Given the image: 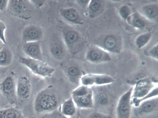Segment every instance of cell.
<instances>
[{
  "label": "cell",
  "instance_id": "obj_21",
  "mask_svg": "<svg viewBox=\"0 0 158 118\" xmlns=\"http://www.w3.org/2000/svg\"><path fill=\"white\" fill-rule=\"evenodd\" d=\"M103 7L102 1L90 0L87 7L89 17L91 18L97 16L100 13Z\"/></svg>",
  "mask_w": 158,
  "mask_h": 118
},
{
  "label": "cell",
  "instance_id": "obj_2",
  "mask_svg": "<svg viewBox=\"0 0 158 118\" xmlns=\"http://www.w3.org/2000/svg\"><path fill=\"white\" fill-rule=\"evenodd\" d=\"M60 34L68 51L75 55L81 51L85 45V39L81 34L71 26L61 22Z\"/></svg>",
  "mask_w": 158,
  "mask_h": 118
},
{
  "label": "cell",
  "instance_id": "obj_7",
  "mask_svg": "<svg viewBox=\"0 0 158 118\" xmlns=\"http://www.w3.org/2000/svg\"><path fill=\"white\" fill-rule=\"evenodd\" d=\"M49 50L51 55L58 61L64 59L68 51L60 34L53 33L49 40Z\"/></svg>",
  "mask_w": 158,
  "mask_h": 118
},
{
  "label": "cell",
  "instance_id": "obj_4",
  "mask_svg": "<svg viewBox=\"0 0 158 118\" xmlns=\"http://www.w3.org/2000/svg\"><path fill=\"white\" fill-rule=\"evenodd\" d=\"M19 62L27 68L32 73L41 78L50 77L55 71L53 67L44 61L20 56L19 58Z\"/></svg>",
  "mask_w": 158,
  "mask_h": 118
},
{
  "label": "cell",
  "instance_id": "obj_26",
  "mask_svg": "<svg viewBox=\"0 0 158 118\" xmlns=\"http://www.w3.org/2000/svg\"><path fill=\"white\" fill-rule=\"evenodd\" d=\"M118 13L121 18L126 21L132 14L131 9L127 5H123L119 8Z\"/></svg>",
  "mask_w": 158,
  "mask_h": 118
},
{
  "label": "cell",
  "instance_id": "obj_12",
  "mask_svg": "<svg viewBox=\"0 0 158 118\" xmlns=\"http://www.w3.org/2000/svg\"><path fill=\"white\" fill-rule=\"evenodd\" d=\"M43 36V31L40 26L35 25L26 26L22 32V39L24 43L40 41Z\"/></svg>",
  "mask_w": 158,
  "mask_h": 118
},
{
  "label": "cell",
  "instance_id": "obj_15",
  "mask_svg": "<svg viewBox=\"0 0 158 118\" xmlns=\"http://www.w3.org/2000/svg\"><path fill=\"white\" fill-rule=\"evenodd\" d=\"M23 49L27 57L44 61L40 41L24 43Z\"/></svg>",
  "mask_w": 158,
  "mask_h": 118
},
{
  "label": "cell",
  "instance_id": "obj_16",
  "mask_svg": "<svg viewBox=\"0 0 158 118\" xmlns=\"http://www.w3.org/2000/svg\"><path fill=\"white\" fill-rule=\"evenodd\" d=\"M59 13L63 18L69 23L76 25H81L83 23L81 17L74 8H62L60 9Z\"/></svg>",
  "mask_w": 158,
  "mask_h": 118
},
{
  "label": "cell",
  "instance_id": "obj_13",
  "mask_svg": "<svg viewBox=\"0 0 158 118\" xmlns=\"http://www.w3.org/2000/svg\"><path fill=\"white\" fill-rule=\"evenodd\" d=\"M62 69L66 77L71 83L78 86L81 85V79L84 74L78 65L71 63L63 66Z\"/></svg>",
  "mask_w": 158,
  "mask_h": 118
},
{
  "label": "cell",
  "instance_id": "obj_6",
  "mask_svg": "<svg viewBox=\"0 0 158 118\" xmlns=\"http://www.w3.org/2000/svg\"><path fill=\"white\" fill-rule=\"evenodd\" d=\"M95 45L108 53H119L121 51L122 42L118 35L107 34L99 37L95 39Z\"/></svg>",
  "mask_w": 158,
  "mask_h": 118
},
{
  "label": "cell",
  "instance_id": "obj_30",
  "mask_svg": "<svg viewBox=\"0 0 158 118\" xmlns=\"http://www.w3.org/2000/svg\"><path fill=\"white\" fill-rule=\"evenodd\" d=\"M44 115L46 118H63V116L57 110Z\"/></svg>",
  "mask_w": 158,
  "mask_h": 118
},
{
  "label": "cell",
  "instance_id": "obj_19",
  "mask_svg": "<svg viewBox=\"0 0 158 118\" xmlns=\"http://www.w3.org/2000/svg\"><path fill=\"white\" fill-rule=\"evenodd\" d=\"M126 21L128 24L138 29H142L147 26L148 20L141 14L135 12L131 14Z\"/></svg>",
  "mask_w": 158,
  "mask_h": 118
},
{
  "label": "cell",
  "instance_id": "obj_18",
  "mask_svg": "<svg viewBox=\"0 0 158 118\" xmlns=\"http://www.w3.org/2000/svg\"><path fill=\"white\" fill-rule=\"evenodd\" d=\"M141 14L148 21H156L158 16V6L152 3L143 6L141 9Z\"/></svg>",
  "mask_w": 158,
  "mask_h": 118
},
{
  "label": "cell",
  "instance_id": "obj_22",
  "mask_svg": "<svg viewBox=\"0 0 158 118\" xmlns=\"http://www.w3.org/2000/svg\"><path fill=\"white\" fill-rule=\"evenodd\" d=\"M13 59V54L8 48L3 47L0 51V67H6L9 66Z\"/></svg>",
  "mask_w": 158,
  "mask_h": 118
},
{
  "label": "cell",
  "instance_id": "obj_27",
  "mask_svg": "<svg viewBox=\"0 0 158 118\" xmlns=\"http://www.w3.org/2000/svg\"><path fill=\"white\" fill-rule=\"evenodd\" d=\"M145 54L146 56L157 61L158 59V43L151 47L145 52Z\"/></svg>",
  "mask_w": 158,
  "mask_h": 118
},
{
  "label": "cell",
  "instance_id": "obj_28",
  "mask_svg": "<svg viewBox=\"0 0 158 118\" xmlns=\"http://www.w3.org/2000/svg\"><path fill=\"white\" fill-rule=\"evenodd\" d=\"M87 118H112L109 115L101 112H95L89 114Z\"/></svg>",
  "mask_w": 158,
  "mask_h": 118
},
{
  "label": "cell",
  "instance_id": "obj_11",
  "mask_svg": "<svg viewBox=\"0 0 158 118\" xmlns=\"http://www.w3.org/2000/svg\"><path fill=\"white\" fill-rule=\"evenodd\" d=\"M0 92L8 100L13 101L17 98L16 94V81L11 75L5 77L0 82Z\"/></svg>",
  "mask_w": 158,
  "mask_h": 118
},
{
  "label": "cell",
  "instance_id": "obj_29",
  "mask_svg": "<svg viewBox=\"0 0 158 118\" xmlns=\"http://www.w3.org/2000/svg\"><path fill=\"white\" fill-rule=\"evenodd\" d=\"M6 29V26L3 22L0 20V39L5 44H6V41L5 35V32Z\"/></svg>",
  "mask_w": 158,
  "mask_h": 118
},
{
  "label": "cell",
  "instance_id": "obj_1",
  "mask_svg": "<svg viewBox=\"0 0 158 118\" xmlns=\"http://www.w3.org/2000/svg\"><path fill=\"white\" fill-rule=\"evenodd\" d=\"M60 100L55 90L49 86L39 91L34 98L33 108L37 113L46 114L57 110Z\"/></svg>",
  "mask_w": 158,
  "mask_h": 118
},
{
  "label": "cell",
  "instance_id": "obj_36",
  "mask_svg": "<svg viewBox=\"0 0 158 118\" xmlns=\"http://www.w3.org/2000/svg\"><path fill=\"white\" fill-rule=\"evenodd\" d=\"M38 118H46V116H45V115L44 116H40Z\"/></svg>",
  "mask_w": 158,
  "mask_h": 118
},
{
  "label": "cell",
  "instance_id": "obj_14",
  "mask_svg": "<svg viewBox=\"0 0 158 118\" xmlns=\"http://www.w3.org/2000/svg\"><path fill=\"white\" fill-rule=\"evenodd\" d=\"M31 90L30 81L26 76L19 77L16 81V94L17 97L27 100L30 97Z\"/></svg>",
  "mask_w": 158,
  "mask_h": 118
},
{
  "label": "cell",
  "instance_id": "obj_10",
  "mask_svg": "<svg viewBox=\"0 0 158 118\" xmlns=\"http://www.w3.org/2000/svg\"><path fill=\"white\" fill-rule=\"evenodd\" d=\"M114 79L111 76L103 74L89 73L84 75L80 81V84L85 86L92 87L113 83Z\"/></svg>",
  "mask_w": 158,
  "mask_h": 118
},
{
  "label": "cell",
  "instance_id": "obj_5",
  "mask_svg": "<svg viewBox=\"0 0 158 118\" xmlns=\"http://www.w3.org/2000/svg\"><path fill=\"white\" fill-rule=\"evenodd\" d=\"M33 5L30 0H10L7 11L11 15L24 20H28L32 16Z\"/></svg>",
  "mask_w": 158,
  "mask_h": 118
},
{
  "label": "cell",
  "instance_id": "obj_3",
  "mask_svg": "<svg viewBox=\"0 0 158 118\" xmlns=\"http://www.w3.org/2000/svg\"><path fill=\"white\" fill-rule=\"evenodd\" d=\"M71 95L77 108L88 109L93 108L94 103L92 87L80 85L72 91Z\"/></svg>",
  "mask_w": 158,
  "mask_h": 118
},
{
  "label": "cell",
  "instance_id": "obj_17",
  "mask_svg": "<svg viewBox=\"0 0 158 118\" xmlns=\"http://www.w3.org/2000/svg\"><path fill=\"white\" fill-rule=\"evenodd\" d=\"M77 108L70 97L61 104L60 112L63 116L68 118H71L75 116Z\"/></svg>",
  "mask_w": 158,
  "mask_h": 118
},
{
  "label": "cell",
  "instance_id": "obj_34",
  "mask_svg": "<svg viewBox=\"0 0 158 118\" xmlns=\"http://www.w3.org/2000/svg\"><path fill=\"white\" fill-rule=\"evenodd\" d=\"M5 44L3 43V42L2 41V40L0 39V51L2 48V47H4V45Z\"/></svg>",
  "mask_w": 158,
  "mask_h": 118
},
{
  "label": "cell",
  "instance_id": "obj_20",
  "mask_svg": "<svg viewBox=\"0 0 158 118\" xmlns=\"http://www.w3.org/2000/svg\"><path fill=\"white\" fill-rule=\"evenodd\" d=\"M158 106V97H156L142 102L138 107L139 112L143 114H148L155 111Z\"/></svg>",
  "mask_w": 158,
  "mask_h": 118
},
{
  "label": "cell",
  "instance_id": "obj_8",
  "mask_svg": "<svg viewBox=\"0 0 158 118\" xmlns=\"http://www.w3.org/2000/svg\"><path fill=\"white\" fill-rule=\"evenodd\" d=\"M133 88L131 87L120 97L116 108V118H131Z\"/></svg>",
  "mask_w": 158,
  "mask_h": 118
},
{
  "label": "cell",
  "instance_id": "obj_23",
  "mask_svg": "<svg viewBox=\"0 0 158 118\" xmlns=\"http://www.w3.org/2000/svg\"><path fill=\"white\" fill-rule=\"evenodd\" d=\"M0 118H24V117L20 110L12 107L0 110Z\"/></svg>",
  "mask_w": 158,
  "mask_h": 118
},
{
  "label": "cell",
  "instance_id": "obj_33",
  "mask_svg": "<svg viewBox=\"0 0 158 118\" xmlns=\"http://www.w3.org/2000/svg\"><path fill=\"white\" fill-rule=\"evenodd\" d=\"M77 3L82 7H87L90 0H78L76 1Z\"/></svg>",
  "mask_w": 158,
  "mask_h": 118
},
{
  "label": "cell",
  "instance_id": "obj_25",
  "mask_svg": "<svg viewBox=\"0 0 158 118\" xmlns=\"http://www.w3.org/2000/svg\"><path fill=\"white\" fill-rule=\"evenodd\" d=\"M158 86H156L154 87L147 94L141 98L138 99L132 97V104H133L135 107H138L142 102L151 98L158 97Z\"/></svg>",
  "mask_w": 158,
  "mask_h": 118
},
{
  "label": "cell",
  "instance_id": "obj_32",
  "mask_svg": "<svg viewBox=\"0 0 158 118\" xmlns=\"http://www.w3.org/2000/svg\"><path fill=\"white\" fill-rule=\"evenodd\" d=\"M9 2L8 0H0V10H6Z\"/></svg>",
  "mask_w": 158,
  "mask_h": 118
},
{
  "label": "cell",
  "instance_id": "obj_35",
  "mask_svg": "<svg viewBox=\"0 0 158 118\" xmlns=\"http://www.w3.org/2000/svg\"><path fill=\"white\" fill-rule=\"evenodd\" d=\"M26 118H37L35 116H29Z\"/></svg>",
  "mask_w": 158,
  "mask_h": 118
},
{
  "label": "cell",
  "instance_id": "obj_31",
  "mask_svg": "<svg viewBox=\"0 0 158 118\" xmlns=\"http://www.w3.org/2000/svg\"><path fill=\"white\" fill-rule=\"evenodd\" d=\"M30 2L33 6L40 7L44 4L45 1L44 0H31Z\"/></svg>",
  "mask_w": 158,
  "mask_h": 118
},
{
  "label": "cell",
  "instance_id": "obj_9",
  "mask_svg": "<svg viewBox=\"0 0 158 118\" xmlns=\"http://www.w3.org/2000/svg\"><path fill=\"white\" fill-rule=\"evenodd\" d=\"M85 58L88 62L96 64L107 62L111 60L109 53L95 45L88 47Z\"/></svg>",
  "mask_w": 158,
  "mask_h": 118
},
{
  "label": "cell",
  "instance_id": "obj_24",
  "mask_svg": "<svg viewBox=\"0 0 158 118\" xmlns=\"http://www.w3.org/2000/svg\"><path fill=\"white\" fill-rule=\"evenodd\" d=\"M152 36L151 32H147L140 34L135 39V46L139 49L142 48L149 42Z\"/></svg>",
  "mask_w": 158,
  "mask_h": 118
}]
</instances>
